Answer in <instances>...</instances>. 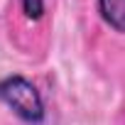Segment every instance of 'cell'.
<instances>
[{"label": "cell", "mask_w": 125, "mask_h": 125, "mask_svg": "<svg viewBox=\"0 0 125 125\" xmlns=\"http://www.w3.org/2000/svg\"><path fill=\"white\" fill-rule=\"evenodd\" d=\"M47 15H49V0H15V44L32 54L44 47L47 39Z\"/></svg>", "instance_id": "obj_1"}, {"label": "cell", "mask_w": 125, "mask_h": 125, "mask_svg": "<svg viewBox=\"0 0 125 125\" xmlns=\"http://www.w3.org/2000/svg\"><path fill=\"white\" fill-rule=\"evenodd\" d=\"M101 27L113 37H125V0H91Z\"/></svg>", "instance_id": "obj_3"}, {"label": "cell", "mask_w": 125, "mask_h": 125, "mask_svg": "<svg viewBox=\"0 0 125 125\" xmlns=\"http://www.w3.org/2000/svg\"><path fill=\"white\" fill-rule=\"evenodd\" d=\"M3 96L8 98V103L15 108V113L25 115V118H34L42 113V103H39V96L34 91L32 83H27L25 79L15 76V79H8V88L3 91Z\"/></svg>", "instance_id": "obj_2"}]
</instances>
